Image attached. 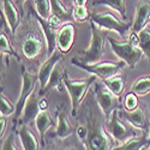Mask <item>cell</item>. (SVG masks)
Masks as SVG:
<instances>
[{
	"label": "cell",
	"instance_id": "1",
	"mask_svg": "<svg viewBox=\"0 0 150 150\" xmlns=\"http://www.w3.org/2000/svg\"><path fill=\"white\" fill-rule=\"evenodd\" d=\"M77 115V138L84 150H113L118 143L106 130L107 118L100 108L94 91L88 93Z\"/></svg>",
	"mask_w": 150,
	"mask_h": 150
},
{
	"label": "cell",
	"instance_id": "2",
	"mask_svg": "<svg viewBox=\"0 0 150 150\" xmlns=\"http://www.w3.org/2000/svg\"><path fill=\"white\" fill-rule=\"evenodd\" d=\"M89 24L91 29L90 46L88 49L79 51L78 55L81 58H77V59L82 62H85V64H95V62L100 61V59L102 58L105 53V43H106V40L108 39L109 30L100 28L91 19H89Z\"/></svg>",
	"mask_w": 150,
	"mask_h": 150
},
{
	"label": "cell",
	"instance_id": "3",
	"mask_svg": "<svg viewBox=\"0 0 150 150\" xmlns=\"http://www.w3.org/2000/svg\"><path fill=\"white\" fill-rule=\"evenodd\" d=\"M96 76H90L88 78H84V79H72L69 77V73L65 71L64 73V84H65V88L70 94V98H71V105H72V109H71V114L72 117L76 118L77 113H78V109L82 105V102L84 101L85 96L88 95L89 90H90V86L91 84H94L96 82Z\"/></svg>",
	"mask_w": 150,
	"mask_h": 150
},
{
	"label": "cell",
	"instance_id": "4",
	"mask_svg": "<svg viewBox=\"0 0 150 150\" xmlns=\"http://www.w3.org/2000/svg\"><path fill=\"white\" fill-rule=\"evenodd\" d=\"M71 62L77 67L101 78L102 81L117 76L126 66V62L122 60L121 61H102V62L98 61V62H95V64H85V62L79 61L77 58H73Z\"/></svg>",
	"mask_w": 150,
	"mask_h": 150
},
{
	"label": "cell",
	"instance_id": "5",
	"mask_svg": "<svg viewBox=\"0 0 150 150\" xmlns=\"http://www.w3.org/2000/svg\"><path fill=\"white\" fill-rule=\"evenodd\" d=\"M89 19L94 21L100 28L107 29L109 31L118 33L122 39H125L130 30H132L133 21H121L117 18L110 12H102V13H97V12H91L89 15Z\"/></svg>",
	"mask_w": 150,
	"mask_h": 150
},
{
	"label": "cell",
	"instance_id": "6",
	"mask_svg": "<svg viewBox=\"0 0 150 150\" xmlns=\"http://www.w3.org/2000/svg\"><path fill=\"white\" fill-rule=\"evenodd\" d=\"M118 110L119 109H115L113 113L110 114L109 119H107V121H106V130L117 142L122 144L124 142H126L127 139L132 138V137L138 136V129L133 127L132 125L127 126V125L121 120V117L119 115Z\"/></svg>",
	"mask_w": 150,
	"mask_h": 150
},
{
	"label": "cell",
	"instance_id": "7",
	"mask_svg": "<svg viewBox=\"0 0 150 150\" xmlns=\"http://www.w3.org/2000/svg\"><path fill=\"white\" fill-rule=\"evenodd\" d=\"M37 81H39V76L29 72L23 66V69H22V90H21L19 97L16 102V112H15V117H13V125H15L13 130H16V127H17L18 120L23 113V109H24V106H25L27 100L29 98L30 95L34 94Z\"/></svg>",
	"mask_w": 150,
	"mask_h": 150
},
{
	"label": "cell",
	"instance_id": "8",
	"mask_svg": "<svg viewBox=\"0 0 150 150\" xmlns=\"http://www.w3.org/2000/svg\"><path fill=\"white\" fill-rule=\"evenodd\" d=\"M107 40L110 43L112 51L114 52V54L126 62V65L130 69H134L137 62L144 55L139 47L132 46L129 41H118L113 37H108Z\"/></svg>",
	"mask_w": 150,
	"mask_h": 150
},
{
	"label": "cell",
	"instance_id": "9",
	"mask_svg": "<svg viewBox=\"0 0 150 150\" xmlns=\"http://www.w3.org/2000/svg\"><path fill=\"white\" fill-rule=\"evenodd\" d=\"M94 93H95V96L97 100V103H98L100 108L102 109L103 114L106 115L107 119H109L110 114L113 113L115 109L121 108L120 97L115 96L103 83H96Z\"/></svg>",
	"mask_w": 150,
	"mask_h": 150
},
{
	"label": "cell",
	"instance_id": "10",
	"mask_svg": "<svg viewBox=\"0 0 150 150\" xmlns=\"http://www.w3.org/2000/svg\"><path fill=\"white\" fill-rule=\"evenodd\" d=\"M119 115L126 120L130 125L133 127L141 130L142 132H149L150 129V121L148 119V114L144 107H138L134 110H125V109H119Z\"/></svg>",
	"mask_w": 150,
	"mask_h": 150
},
{
	"label": "cell",
	"instance_id": "11",
	"mask_svg": "<svg viewBox=\"0 0 150 150\" xmlns=\"http://www.w3.org/2000/svg\"><path fill=\"white\" fill-rule=\"evenodd\" d=\"M31 13L37 19V22H39L40 27H41V30L43 33L45 40H46V46H47V58H48V57H51L55 52V48H57V36H58L59 29H57L53 24L51 23V21H49V19L42 18L35 10H31Z\"/></svg>",
	"mask_w": 150,
	"mask_h": 150
},
{
	"label": "cell",
	"instance_id": "12",
	"mask_svg": "<svg viewBox=\"0 0 150 150\" xmlns=\"http://www.w3.org/2000/svg\"><path fill=\"white\" fill-rule=\"evenodd\" d=\"M74 37H76V28H74L73 23H64L58 31L57 48L61 53H69L73 47Z\"/></svg>",
	"mask_w": 150,
	"mask_h": 150
},
{
	"label": "cell",
	"instance_id": "13",
	"mask_svg": "<svg viewBox=\"0 0 150 150\" xmlns=\"http://www.w3.org/2000/svg\"><path fill=\"white\" fill-rule=\"evenodd\" d=\"M43 48V42L40 35L35 33H29L23 40L22 43V53L27 59L31 60L40 55Z\"/></svg>",
	"mask_w": 150,
	"mask_h": 150
},
{
	"label": "cell",
	"instance_id": "14",
	"mask_svg": "<svg viewBox=\"0 0 150 150\" xmlns=\"http://www.w3.org/2000/svg\"><path fill=\"white\" fill-rule=\"evenodd\" d=\"M150 19V0H138L136 4V13L133 18L132 31L139 33L144 29Z\"/></svg>",
	"mask_w": 150,
	"mask_h": 150
},
{
	"label": "cell",
	"instance_id": "15",
	"mask_svg": "<svg viewBox=\"0 0 150 150\" xmlns=\"http://www.w3.org/2000/svg\"><path fill=\"white\" fill-rule=\"evenodd\" d=\"M62 54H64V53H61L58 49V51H55L51 57H48L47 60L41 65L39 72H37L39 82L41 84V89H43L45 86L47 85V83H48L49 78H51V74H52L54 67L57 66L58 62H60L62 60Z\"/></svg>",
	"mask_w": 150,
	"mask_h": 150
},
{
	"label": "cell",
	"instance_id": "16",
	"mask_svg": "<svg viewBox=\"0 0 150 150\" xmlns=\"http://www.w3.org/2000/svg\"><path fill=\"white\" fill-rule=\"evenodd\" d=\"M1 5H3L1 12L7 21L8 28L11 29L12 35H15L18 25L21 24V11L18 6L13 4L12 0H1Z\"/></svg>",
	"mask_w": 150,
	"mask_h": 150
},
{
	"label": "cell",
	"instance_id": "17",
	"mask_svg": "<svg viewBox=\"0 0 150 150\" xmlns=\"http://www.w3.org/2000/svg\"><path fill=\"white\" fill-rule=\"evenodd\" d=\"M40 98H41V96H36L35 94L29 96V98L25 102V106H24L22 119L19 120V125H28L29 122L35 121L36 117L39 115V113L41 112Z\"/></svg>",
	"mask_w": 150,
	"mask_h": 150
},
{
	"label": "cell",
	"instance_id": "18",
	"mask_svg": "<svg viewBox=\"0 0 150 150\" xmlns=\"http://www.w3.org/2000/svg\"><path fill=\"white\" fill-rule=\"evenodd\" d=\"M64 73H65V70H64V66L60 62H58L57 66L54 67L52 74H51V78H49L47 85L45 86L43 89L40 90V96H43L47 91L52 90V89H57L58 91H62L64 90Z\"/></svg>",
	"mask_w": 150,
	"mask_h": 150
},
{
	"label": "cell",
	"instance_id": "19",
	"mask_svg": "<svg viewBox=\"0 0 150 150\" xmlns=\"http://www.w3.org/2000/svg\"><path fill=\"white\" fill-rule=\"evenodd\" d=\"M18 134L24 150H41V141H39V138L28 125H21Z\"/></svg>",
	"mask_w": 150,
	"mask_h": 150
},
{
	"label": "cell",
	"instance_id": "20",
	"mask_svg": "<svg viewBox=\"0 0 150 150\" xmlns=\"http://www.w3.org/2000/svg\"><path fill=\"white\" fill-rule=\"evenodd\" d=\"M72 132H73V127L67 119L66 113L64 110L58 109V122H57L55 131L52 133V138L65 139L72 134Z\"/></svg>",
	"mask_w": 150,
	"mask_h": 150
},
{
	"label": "cell",
	"instance_id": "21",
	"mask_svg": "<svg viewBox=\"0 0 150 150\" xmlns=\"http://www.w3.org/2000/svg\"><path fill=\"white\" fill-rule=\"evenodd\" d=\"M148 144V132H142L138 136H134L127 139L120 145L113 148V150H143Z\"/></svg>",
	"mask_w": 150,
	"mask_h": 150
},
{
	"label": "cell",
	"instance_id": "22",
	"mask_svg": "<svg viewBox=\"0 0 150 150\" xmlns=\"http://www.w3.org/2000/svg\"><path fill=\"white\" fill-rule=\"evenodd\" d=\"M53 125H55L51 118V115L48 114L47 110H41L39 115L36 117L35 119V126L37 129V132L40 134V141H41V144L45 145V134L46 132L51 129Z\"/></svg>",
	"mask_w": 150,
	"mask_h": 150
},
{
	"label": "cell",
	"instance_id": "23",
	"mask_svg": "<svg viewBox=\"0 0 150 150\" xmlns=\"http://www.w3.org/2000/svg\"><path fill=\"white\" fill-rule=\"evenodd\" d=\"M51 7H52L51 15L58 17L62 23H67L73 18L72 8L67 7L61 0H51Z\"/></svg>",
	"mask_w": 150,
	"mask_h": 150
},
{
	"label": "cell",
	"instance_id": "24",
	"mask_svg": "<svg viewBox=\"0 0 150 150\" xmlns=\"http://www.w3.org/2000/svg\"><path fill=\"white\" fill-rule=\"evenodd\" d=\"M97 5H103V6L112 7L114 11L119 12L120 16L122 17V19H127L126 0H94L93 6H97Z\"/></svg>",
	"mask_w": 150,
	"mask_h": 150
},
{
	"label": "cell",
	"instance_id": "25",
	"mask_svg": "<svg viewBox=\"0 0 150 150\" xmlns=\"http://www.w3.org/2000/svg\"><path fill=\"white\" fill-rule=\"evenodd\" d=\"M103 84L118 97H120L125 90V78L120 73L114 77H112V78L103 79Z\"/></svg>",
	"mask_w": 150,
	"mask_h": 150
},
{
	"label": "cell",
	"instance_id": "26",
	"mask_svg": "<svg viewBox=\"0 0 150 150\" xmlns=\"http://www.w3.org/2000/svg\"><path fill=\"white\" fill-rule=\"evenodd\" d=\"M131 93L136 94L137 96H144L150 93V76H142L131 86Z\"/></svg>",
	"mask_w": 150,
	"mask_h": 150
},
{
	"label": "cell",
	"instance_id": "27",
	"mask_svg": "<svg viewBox=\"0 0 150 150\" xmlns=\"http://www.w3.org/2000/svg\"><path fill=\"white\" fill-rule=\"evenodd\" d=\"M139 48L142 49L143 54L150 61V28L146 25L139 33Z\"/></svg>",
	"mask_w": 150,
	"mask_h": 150
},
{
	"label": "cell",
	"instance_id": "28",
	"mask_svg": "<svg viewBox=\"0 0 150 150\" xmlns=\"http://www.w3.org/2000/svg\"><path fill=\"white\" fill-rule=\"evenodd\" d=\"M0 49H1V54H8V55L15 57L18 61L21 60L19 59V55L15 52V49L12 48L11 42H10V39L7 37L6 33L3 31V30H1V33H0Z\"/></svg>",
	"mask_w": 150,
	"mask_h": 150
},
{
	"label": "cell",
	"instance_id": "29",
	"mask_svg": "<svg viewBox=\"0 0 150 150\" xmlns=\"http://www.w3.org/2000/svg\"><path fill=\"white\" fill-rule=\"evenodd\" d=\"M34 4H35V11L42 18L48 19L51 17V13H52L51 0H34Z\"/></svg>",
	"mask_w": 150,
	"mask_h": 150
},
{
	"label": "cell",
	"instance_id": "30",
	"mask_svg": "<svg viewBox=\"0 0 150 150\" xmlns=\"http://www.w3.org/2000/svg\"><path fill=\"white\" fill-rule=\"evenodd\" d=\"M16 112V105H12L10 100L1 93L0 96V114L4 117H8L11 114H15Z\"/></svg>",
	"mask_w": 150,
	"mask_h": 150
},
{
	"label": "cell",
	"instance_id": "31",
	"mask_svg": "<svg viewBox=\"0 0 150 150\" xmlns=\"http://www.w3.org/2000/svg\"><path fill=\"white\" fill-rule=\"evenodd\" d=\"M122 107L125 110H134L139 107V102H138V96L133 93H127L124 97V102H122Z\"/></svg>",
	"mask_w": 150,
	"mask_h": 150
},
{
	"label": "cell",
	"instance_id": "32",
	"mask_svg": "<svg viewBox=\"0 0 150 150\" xmlns=\"http://www.w3.org/2000/svg\"><path fill=\"white\" fill-rule=\"evenodd\" d=\"M89 15L90 12L88 11L85 6H74L72 7V16H73V19L78 22V23H83L85 21L89 19Z\"/></svg>",
	"mask_w": 150,
	"mask_h": 150
},
{
	"label": "cell",
	"instance_id": "33",
	"mask_svg": "<svg viewBox=\"0 0 150 150\" xmlns=\"http://www.w3.org/2000/svg\"><path fill=\"white\" fill-rule=\"evenodd\" d=\"M15 138H16V134H15L13 131H12V132L7 136V138L4 141L3 146H1V150H19V149L16 146Z\"/></svg>",
	"mask_w": 150,
	"mask_h": 150
},
{
	"label": "cell",
	"instance_id": "34",
	"mask_svg": "<svg viewBox=\"0 0 150 150\" xmlns=\"http://www.w3.org/2000/svg\"><path fill=\"white\" fill-rule=\"evenodd\" d=\"M127 41H129L132 46H134V47H139V35H138V33L132 31V33L130 34V36H129Z\"/></svg>",
	"mask_w": 150,
	"mask_h": 150
},
{
	"label": "cell",
	"instance_id": "35",
	"mask_svg": "<svg viewBox=\"0 0 150 150\" xmlns=\"http://www.w3.org/2000/svg\"><path fill=\"white\" fill-rule=\"evenodd\" d=\"M6 124H7V117L1 115V117H0V125H1V129H0V134H1V139H3V136L5 134V131H6Z\"/></svg>",
	"mask_w": 150,
	"mask_h": 150
},
{
	"label": "cell",
	"instance_id": "36",
	"mask_svg": "<svg viewBox=\"0 0 150 150\" xmlns=\"http://www.w3.org/2000/svg\"><path fill=\"white\" fill-rule=\"evenodd\" d=\"M47 108H48V100L46 97H41L40 98V109L47 110Z\"/></svg>",
	"mask_w": 150,
	"mask_h": 150
},
{
	"label": "cell",
	"instance_id": "37",
	"mask_svg": "<svg viewBox=\"0 0 150 150\" xmlns=\"http://www.w3.org/2000/svg\"><path fill=\"white\" fill-rule=\"evenodd\" d=\"M88 0H73V5L74 6H85Z\"/></svg>",
	"mask_w": 150,
	"mask_h": 150
},
{
	"label": "cell",
	"instance_id": "38",
	"mask_svg": "<svg viewBox=\"0 0 150 150\" xmlns=\"http://www.w3.org/2000/svg\"><path fill=\"white\" fill-rule=\"evenodd\" d=\"M25 1H27V0H16V4H17V6H18L19 10H23L24 3H25Z\"/></svg>",
	"mask_w": 150,
	"mask_h": 150
},
{
	"label": "cell",
	"instance_id": "39",
	"mask_svg": "<svg viewBox=\"0 0 150 150\" xmlns=\"http://www.w3.org/2000/svg\"><path fill=\"white\" fill-rule=\"evenodd\" d=\"M62 3H64L67 7H71L72 6V4H73V0H61Z\"/></svg>",
	"mask_w": 150,
	"mask_h": 150
},
{
	"label": "cell",
	"instance_id": "40",
	"mask_svg": "<svg viewBox=\"0 0 150 150\" xmlns=\"http://www.w3.org/2000/svg\"><path fill=\"white\" fill-rule=\"evenodd\" d=\"M148 144L150 145V129H149V132H148Z\"/></svg>",
	"mask_w": 150,
	"mask_h": 150
},
{
	"label": "cell",
	"instance_id": "41",
	"mask_svg": "<svg viewBox=\"0 0 150 150\" xmlns=\"http://www.w3.org/2000/svg\"><path fill=\"white\" fill-rule=\"evenodd\" d=\"M144 150H150V145H148V148H145Z\"/></svg>",
	"mask_w": 150,
	"mask_h": 150
},
{
	"label": "cell",
	"instance_id": "42",
	"mask_svg": "<svg viewBox=\"0 0 150 150\" xmlns=\"http://www.w3.org/2000/svg\"><path fill=\"white\" fill-rule=\"evenodd\" d=\"M148 27H149V28H150V24H149V25H148Z\"/></svg>",
	"mask_w": 150,
	"mask_h": 150
},
{
	"label": "cell",
	"instance_id": "43",
	"mask_svg": "<svg viewBox=\"0 0 150 150\" xmlns=\"http://www.w3.org/2000/svg\"><path fill=\"white\" fill-rule=\"evenodd\" d=\"M149 24H150V19H149Z\"/></svg>",
	"mask_w": 150,
	"mask_h": 150
}]
</instances>
